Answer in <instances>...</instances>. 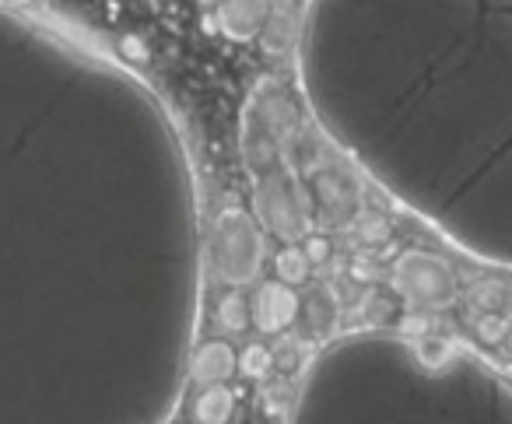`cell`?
Wrapping results in <instances>:
<instances>
[{
	"label": "cell",
	"instance_id": "6da1fadb",
	"mask_svg": "<svg viewBox=\"0 0 512 424\" xmlns=\"http://www.w3.org/2000/svg\"><path fill=\"white\" fill-rule=\"evenodd\" d=\"M204 295L176 109L127 57L0 0V424H176Z\"/></svg>",
	"mask_w": 512,
	"mask_h": 424
},
{
	"label": "cell",
	"instance_id": "7a4b0ae2",
	"mask_svg": "<svg viewBox=\"0 0 512 424\" xmlns=\"http://www.w3.org/2000/svg\"><path fill=\"white\" fill-rule=\"evenodd\" d=\"M281 424H512V375L460 340L369 326L306 361Z\"/></svg>",
	"mask_w": 512,
	"mask_h": 424
},
{
	"label": "cell",
	"instance_id": "3957f363",
	"mask_svg": "<svg viewBox=\"0 0 512 424\" xmlns=\"http://www.w3.org/2000/svg\"><path fill=\"white\" fill-rule=\"evenodd\" d=\"M207 260L214 263L225 284H249L264 263V235L256 225V214L242 207H225L207 232Z\"/></svg>",
	"mask_w": 512,
	"mask_h": 424
},
{
	"label": "cell",
	"instance_id": "277c9868",
	"mask_svg": "<svg viewBox=\"0 0 512 424\" xmlns=\"http://www.w3.org/2000/svg\"><path fill=\"white\" fill-rule=\"evenodd\" d=\"M393 288L418 309H446L456 298V270L442 256L407 249L393 263Z\"/></svg>",
	"mask_w": 512,
	"mask_h": 424
},
{
	"label": "cell",
	"instance_id": "5b68a950",
	"mask_svg": "<svg viewBox=\"0 0 512 424\" xmlns=\"http://www.w3.org/2000/svg\"><path fill=\"white\" fill-rule=\"evenodd\" d=\"M271 8V0H221V4H214V25L221 36L246 43V39L260 36Z\"/></svg>",
	"mask_w": 512,
	"mask_h": 424
},
{
	"label": "cell",
	"instance_id": "8992f818",
	"mask_svg": "<svg viewBox=\"0 0 512 424\" xmlns=\"http://www.w3.org/2000/svg\"><path fill=\"white\" fill-rule=\"evenodd\" d=\"M253 319L264 333H281L285 326H292L299 319V298H295L292 284L271 281L256 291Z\"/></svg>",
	"mask_w": 512,
	"mask_h": 424
},
{
	"label": "cell",
	"instance_id": "52a82bcc",
	"mask_svg": "<svg viewBox=\"0 0 512 424\" xmlns=\"http://www.w3.org/2000/svg\"><path fill=\"white\" fill-rule=\"evenodd\" d=\"M235 368H239V358L228 340H207L193 354V382L200 386H221Z\"/></svg>",
	"mask_w": 512,
	"mask_h": 424
},
{
	"label": "cell",
	"instance_id": "ba28073f",
	"mask_svg": "<svg viewBox=\"0 0 512 424\" xmlns=\"http://www.w3.org/2000/svg\"><path fill=\"white\" fill-rule=\"evenodd\" d=\"M295 36H299V15L292 8H271L264 29H260V46L267 57H285L295 50Z\"/></svg>",
	"mask_w": 512,
	"mask_h": 424
},
{
	"label": "cell",
	"instance_id": "9c48e42d",
	"mask_svg": "<svg viewBox=\"0 0 512 424\" xmlns=\"http://www.w3.org/2000/svg\"><path fill=\"white\" fill-rule=\"evenodd\" d=\"M218 326L221 333H242L249 323H253V312H249V302L239 295V291H225V295L218 298Z\"/></svg>",
	"mask_w": 512,
	"mask_h": 424
},
{
	"label": "cell",
	"instance_id": "30bf717a",
	"mask_svg": "<svg viewBox=\"0 0 512 424\" xmlns=\"http://www.w3.org/2000/svg\"><path fill=\"white\" fill-rule=\"evenodd\" d=\"M232 414V393L225 386H204L197 400V421L200 424H225Z\"/></svg>",
	"mask_w": 512,
	"mask_h": 424
},
{
	"label": "cell",
	"instance_id": "8fae6325",
	"mask_svg": "<svg viewBox=\"0 0 512 424\" xmlns=\"http://www.w3.org/2000/svg\"><path fill=\"white\" fill-rule=\"evenodd\" d=\"M278 277L285 284H302L309 277V256H306V249H295V246H288V249H281V256H278Z\"/></svg>",
	"mask_w": 512,
	"mask_h": 424
},
{
	"label": "cell",
	"instance_id": "7c38bea8",
	"mask_svg": "<svg viewBox=\"0 0 512 424\" xmlns=\"http://www.w3.org/2000/svg\"><path fill=\"white\" fill-rule=\"evenodd\" d=\"M271 351H267V347H260V344H253V347H246V351H242V358H239V368L246 375H267L271 372Z\"/></svg>",
	"mask_w": 512,
	"mask_h": 424
},
{
	"label": "cell",
	"instance_id": "4fadbf2b",
	"mask_svg": "<svg viewBox=\"0 0 512 424\" xmlns=\"http://www.w3.org/2000/svg\"><path fill=\"white\" fill-rule=\"evenodd\" d=\"M481 333L488 340H498V337H505V333H509V326L502 323V319H484L481 323Z\"/></svg>",
	"mask_w": 512,
	"mask_h": 424
},
{
	"label": "cell",
	"instance_id": "5bb4252c",
	"mask_svg": "<svg viewBox=\"0 0 512 424\" xmlns=\"http://www.w3.org/2000/svg\"><path fill=\"white\" fill-rule=\"evenodd\" d=\"M327 253H330V242L327 239H313L306 246V256L309 260H327Z\"/></svg>",
	"mask_w": 512,
	"mask_h": 424
},
{
	"label": "cell",
	"instance_id": "9a60e30c",
	"mask_svg": "<svg viewBox=\"0 0 512 424\" xmlns=\"http://www.w3.org/2000/svg\"><path fill=\"white\" fill-rule=\"evenodd\" d=\"M197 4H221V0H197Z\"/></svg>",
	"mask_w": 512,
	"mask_h": 424
},
{
	"label": "cell",
	"instance_id": "2e32d148",
	"mask_svg": "<svg viewBox=\"0 0 512 424\" xmlns=\"http://www.w3.org/2000/svg\"><path fill=\"white\" fill-rule=\"evenodd\" d=\"M509 347H512V330H509Z\"/></svg>",
	"mask_w": 512,
	"mask_h": 424
}]
</instances>
